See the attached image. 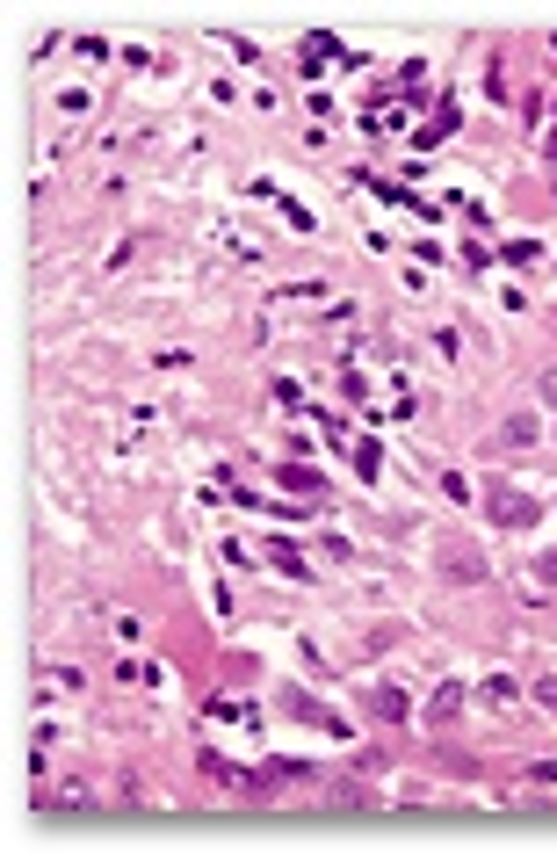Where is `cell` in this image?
Here are the masks:
<instances>
[{
  "label": "cell",
  "mask_w": 557,
  "mask_h": 854,
  "mask_svg": "<svg viewBox=\"0 0 557 854\" xmlns=\"http://www.w3.org/2000/svg\"><path fill=\"white\" fill-rule=\"evenodd\" d=\"M435 572H442V579H456V587H478L492 565H485L478 551H463V543H442V551H435Z\"/></svg>",
  "instance_id": "obj_2"
},
{
  "label": "cell",
  "mask_w": 557,
  "mask_h": 854,
  "mask_svg": "<svg viewBox=\"0 0 557 854\" xmlns=\"http://www.w3.org/2000/svg\"><path fill=\"white\" fill-rule=\"evenodd\" d=\"M37 811H95V789H80V782H58V789H37Z\"/></svg>",
  "instance_id": "obj_3"
},
{
  "label": "cell",
  "mask_w": 557,
  "mask_h": 854,
  "mask_svg": "<svg viewBox=\"0 0 557 854\" xmlns=\"http://www.w3.org/2000/svg\"><path fill=\"white\" fill-rule=\"evenodd\" d=\"M369 703H377V717H406V695H398V688H377Z\"/></svg>",
  "instance_id": "obj_8"
},
{
  "label": "cell",
  "mask_w": 557,
  "mask_h": 854,
  "mask_svg": "<svg viewBox=\"0 0 557 854\" xmlns=\"http://www.w3.org/2000/svg\"><path fill=\"white\" fill-rule=\"evenodd\" d=\"M456 710H463V688H456V681H442V688H435V703H427V717H435V724H449Z\"/></svg>",
  "instance_id": "obj_5"
},
{
  "label": "cell",
  "mask_w": 557,
  "mask_h": 854,
  "mask_svg": "<svg viewBox=\"0 0 557 854\" xmlns=\"http://www.w3.org/2000/svg\"><path fill=\"white\" fill-rule=\"evenodd\" d=\"M536 435H543V427H536L529 413H514V420L500 427V435H492V456H500V449H536Z\"/></svg>",
  "instance_id": "obj_4"
},
{
  "label": "cell",
  "mask_w": 557,
  "mask_h": 854,
  "mask_svg": "<svg viewBox=\"0 0 557 854\" xmlns=\"http://www.w3.org/2000/svg\"><path fill=\"white\" fill-rule=\"evenodd\" d=\"M326 804H333V811H362V804H369V789H355V782H333V789H326Z\"/></svg>",
  "instance_id": "obj_6"
},
{
  "label": "cell",
  "mask_w": 557,
  "mask_h": 854,
  "mask_svg": "<svg viewBox=\"0 0 557 854\" xmlns=\"http://www.w3.org/2000/svg\"><path fill=\"white\" fill-rule=\"evenodd\" d=\"M543 406H557V370H543Z\"/></svg>",
  "instance_id": "obj_9"
},
{
  "label": "cell",
  "mask_w": 557,
  "mask_h": 854,
  "mask_svg": "<svg viewBox=\"0 0 557 854\" xmlns=\"http://www.w3.org/2000/svg\"><path fill=\"white\" fill-rule=\"evenodd\" d=\"M203 775L218 782V789H239V768H232V760H218V753H203Z\"/></svg>",
  "instance_id": "obj_7"
},
{
  "label": "cell",
  "mask_w": 557,
  "mask_h": 854,
  "mask_svg": "<svg viewBox=\"0 0 557 854\" xmlns=\"http://www.w3.org/2000/svg\"><path fill=\"white\" fill-rule=\"evenodd\" d=\"M550 160H557V131H550Z\"/></svg>",
  "instance_id": "obj_10"
},
{
  "label": "cell",
  "mask_w": 557,
  "mask_h": 854,
  "mask_svg": "<svg viewBox=\"0 0 557 854\" xmlns=\"http://www.w3.org/2000/svg\"><path fill=\"white\" fill-rule=\"evenodd\" d=\"M485 514H492V529H536V522H543V500L507 493V485H500V493L485 500Z\"/></svg>",
  "instance_id": "obj_1"
}]
</instances>
